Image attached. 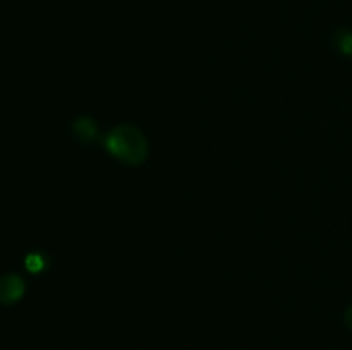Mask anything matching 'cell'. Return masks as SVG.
Here are the masks:
<instances>
[{"mask_svg": "<svg viewBox=\"0 0 352 350\" xmlns=\"http://www.w3.org/2000/svg\"><path fill=\"white\" fill-rule=\"evenodd\" d=\"M105 148L112 156L131 167H140L150 154V146L143 130L138 126L124 122L113 127L105 139Z\"/></svg>", "mask_w": 352, "mask_h": 350, "instance_id": "cell-1", "label": "cell"}, {"mask_svg": "<svg viewBox=\"0 0 352 350\" xmlns=\"http://www.w3.org/2000/svg\"><path fill=\"white\" fill-rule=\"evenodd\" d=\"M26 285L16 273H6L0 277V304L12 305L24 297Z\"/></svg>", "mask_w": 352, "mask_h": 350, "instance_id": "cell-2", "label": "cell"}, {"mask_svg": "<svg viewBox=\"0 0 352 350\" xmlns=\"http://www.w3.org/2000/svg\"><path fill=\"white\" fill-rule=\"evenodd\" d=\"M72 137H74L78 143L88 144L91 143L96 137V132H98V127L88 117H82V119H78L74 124H72Z\"/></svg>", "mask_w": 352, "mask_h": 350, "instance_id": "cell-3", "label": "cell"}, {"mask_svg": "<svg viewBox=\"0 0 352 350\" xmlns=\"http://www.w3.org/2000/svg\"><path fill=\"white\" fill-rule=\"evenodd\" d=\"M333 47L339 54L352 57V31L346 30V27H340L333 34Z\"/></svg>", "mask_w": 352, "mask_h": 350, "instance_id": "cell-4", "label": "cell"}, {"mask_svg": "<svg viewBox=\"0 0 352 350\" xmlns=\"http://www.w3.org/2000/svg\"><path fill=\"white\" fill-rule=\"evenodd\" d=\"M24 266H26V270L31 271V273H40V271H43L45 266H47V259H45L43 254L31 253L28 254L26 259H24Z\"/></svg>", "mask_w": 352, "mask_h": 350, "instance_id": "cell-5", "label": "cell"}, {"mask_svg": "<svg viewBox=\"0 0 352 350\" xmlns=\"http://www.w3.org/2000/svg\"><path fill=\"white\" fill-rule=\"evenodd\" d=\"M344 323H346L347 329L352 331V302L349 304V307L346 309V312H344Z\"/></svg>", "mask_w": 352, "mask_h": 350, "instance_id": "cell-6", "label": "cell"}]
</instances>
